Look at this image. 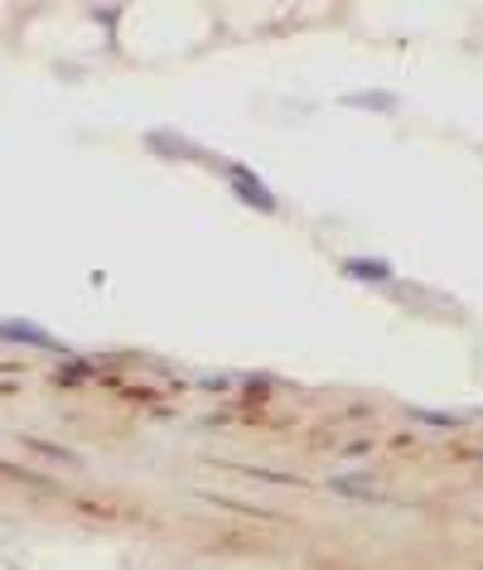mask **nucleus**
Wrapping results in <instances>:
<instances>
[{"label":"nucleus","mask_w":483,"mask_h":570,"mask_svg":"<svg viewBox=\"0 0 483 570\" xmlns=\"http://www.w3.org/2000/svg\"><path fill=\"white\" fill-rule=\"evenodd\" d=\"M238 194H242V198H256V208H262V214H271V208H276V198L266 194L256 179H242V174H238Z\"/></svg>","instance_id":"nucleus-1"},{"label":"nucleus","mask_w":483,"mask_h":570,"mask_svg":"<svg viewBox=\"0 0 483 570\" xmlns=\"http://www.w3.org/2000/svg\"><path fill=\"white\" fill-rule=\"evenodd\" d=\"M348 276H373V281H387V266H382V262H348Z\"/></svg>","instance_id":"nucleus-2"},{"label":"nucleus","mask_w":483,"mask_h":570,"mask_svg":"<svg viewBox=\"0 0 483 570\" xmlns=\"http://www.w3.org/2000/svg\"><path fill=\"white\" fill-rule=\"evenodd\" d=\"M0 333H10V339H29V343H44V349H49V333H35V329H0Z\"/></svg>","instance_id":"nucleus-3"}]
</instances>
